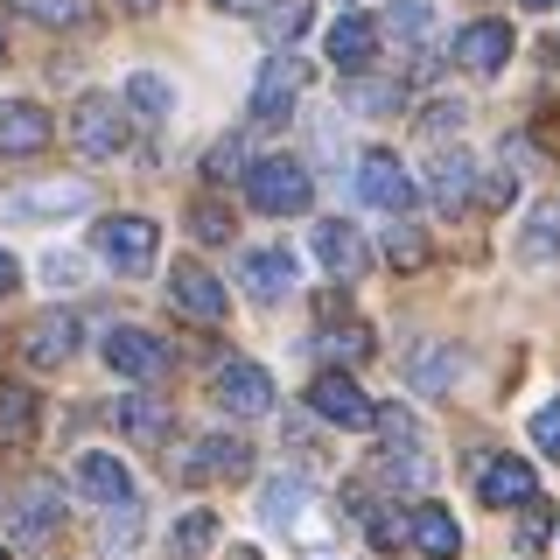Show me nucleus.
Masks as SVG:
<instances>
[{
  "label": "nucleus",
  "mask_w": 560,
  "mask_h": 560,
  "mask_svg": "<svg viewBox=\"0 0 560 560\" xmlns=\"http://www.w3.org/2000/svg\"><path fill=\"white\" fill-rule=\"evenodd\" d=\"M385 259H393L399 273H420L428 267V238H420L413 224H393V232H385Z\"/></svg>",
  "instance_id": "2f4dec72"
},
{
  "label": "nucleus",
  "mask_w": 560,
  "mask_h": 560,
  "mask_svg": "<svg viewBox=\"0 0 560 560\" xmlns=\"http://www.w3.org/2000/svg\"><path fill=\"white\" fill-rule=\"evenodd\" d=\"M323 49H329L337 70H364L378 57V22H372V14H343V22L323 35Z\"/></svg>",
  "instance_id": "4be33fe9"
},
{
  "label": "nucleus",
  "mask_w": 560,
  "mask_h": 560,
  "mask_svg": "<svg viewBox=\"0 0 560 560\" xmlns=\"http://www.w3.org/2000/svg\"><path fill=\"white\" fill-rule=\"evenodd\" d=\"M70 350H78V315H63V308L35 315L28 337H22V358L35 364V372H57V364H70Z\"/></svg>",
  "instance_id": "dca6fc26"
},
{
  "label": "nucleus",
  "mask_w": 560,
  "mask_h": 560,
  "mask_svg": "<svg viewBox=\"0 0 560 560\" xmlns=\"http://www.w3.org/2000/svg\"><path fill=\"white\" fill-rule=\"evenodd\" d=\"M70 210H92V183H35L8 197V218H70Z\"/></svg>",
  "instance_id": "6ab92c4d"
},
{
  "label": "nucleus",
  "mask_w": 560,
  "mask_h": 560,
  "mask_svg": "<svg viewBox=\"0 0 560 560\" xmlns=\"http://www.w3.org/2000/svg\"><path fill=\"white\" fill-rule=\"evenodd\" d=\"M455 63H463L469 78H498V70L512 63V28L504 22H469L455 35Z\"/></svg>",
  "instance_id": "2eb2a0df"
},
{
  "label": "nucleus",
  "mask_w": 560,
  "mask_h": 560,
  "mask_svg": "<svg viewBox=\"0 0 560 560\" xmlns=\"http://www.w3.org/2000/svg\"><path fill=\"white\" fill-rule=\"evenodd\" d=\"M477 498L490 504V512H525V504L539 498L533 463H518V455H490V463L477 469Z\"/></svg>",
  "instance_id": "9b49d317"
},
{
  "label": "nucleus",
  "mask_w": 560,
  "mask_h": 560,
  "mask_svg": "<svg viewBox=\"0 0 560 560\" xmlns=\"http://www.w3.org/2000/svg\"><path fill=\"white\" fill-rule=\"evenodd\" d=\"M245 168H253V162H245V140L238 133H224L218 148L203 154V175H210V183H232V175H245Z\"/></svg>",
  "instance_id": "f704fd0d"
},
{
  "label": "nucleus",
  "mask_w": 560,
  "mask_h": 560,
  "mask_svg": "<svg viewBox=\"0 0 560 560\" xmlns=\"http://www.w3.org/2000/svg\"><path fill=\"white\" fill-rule=\"evenodd\" d=\"M189 232H197L203 245H224V238H232V210H218V203H197V210H189Z\"/></svg>",
  "instance_id": "58836bf2"
},
{
  "label": "nucleus",
  "mask_w": 560,
  "mask_h": 560,
  "mask_svg": "<svg viewBox=\"0 0 560 560\" xmlns=\"http://www.w3.org/2000/svg\"><path fill=\"white\" fill-rule=\"evenodd\" d=\"M70 477H78V490H84L92 504H113V512H127V504H133V477H127V463H119V455H105V448H84Z\"/></svg>",
  "instance_id": "4468645a"
},
{
  "label": "nucleus",
  "mask_w": 560,
  "mask_h": 560,
  "mask_svg": "<svg viewBox=\"0 0 560 560\" xmlns=\"http://www.w3.org/2000/svg\"><path fill=\"white\" fill-rule=\"evenodd\" d=\"M232 560H259V553H253V547H232Z\"/></svg>",
  "instance_id": "09e8293b"
},
{
  "label": "nucleus",
  "mask_w": 560,
  "mask_h": 560,
  "mask_svg": "<svg viewBox=\"0 0 560 560\" xmlns=\"http://www.w3.org/2000/svg\"><path fill=\"white\" fill-rule=\"evenodd\" d=\"M413 553L455 560V553H463V525H455L442 504H420V512H413Z\"/></svg>",
  "instance_id": "b1692460"
},
{
  "label": "nucleus",
  "mask_w": 560,
  "mask_h": 560,
  "mask_svg": "<svg viewBox=\"0 0 560 560\" xmlns=\"http://www.w3.org/2000/svg\"><path fill=\"white\" fill-rule=\"evenodd\" d=\"M547 539H553V498H533L518 512V547L525 553H547Z\"/></svg>",
  "instance_id": "473e14b6"
},
{
  "label": "nucleus",
  "mask_w": 560,
  "mask_h": 560,
  "mask_svg": "<svg viewBox=\"0 0 560 560\" xmlns=\"http://www.w3.org/2000/svg\"><path fill=\"white\" fill-rule=\"evenodd\" d=\"M28 434H35V393L0 385V442H28Z\"/></svg>",
  "instance_id": "c85d7f7f"
},
{
  "label": "nucleus",
  "mask_w": 560,
  "mask_h": 560,
  "mask_svg": "<svg viewBox=\"0 0 560 560\" xmlns=\"http://www.w3.org/2000/svg\"><path fill=\"white\" fill-rule=\"evenodd\" d=\"M43 280H49V288H78V280H84V267H78L70 253H49V259H43Z\"/></svg>",
  "instance_id": "79ce46f5"
},
{
  "label": "nucleus",
  "mask_w": 560,
  "mask_h": 560,
  "mask_svg": "<svg viewBox=\"0 0 560 560\" xmlns=\"http://www.w3.org/2000/svg\"><path fill=\"white\" fill-rule=\"evenodd\" d=\"M238 280H245V294H253V302H288V294H294V259L280 253V245H267V253H245Z\"/></svg>",
  "instance_id": "412c9836"
},
{
  "label": "nucleus",
  "mask_w": 560,
  "mask_h": 560,
  "mask_svg": "<svg viewBox=\"0 0 560 560\" xmlns=\"http://www.w3.org/2000/svg\"><path fill=\"white\" fill-rule=\"evenodd\" d=\"M477 203H490V210H504V203H512V175H504V168H490L483 183H477Z\"/></svg>",
  "instance_id": "37998d69"
},
{
  "label": "nucleus",
  "mask_w": 560,
  "mask_h": 560,
  "mask_svg": "<svg viewBox=\"0 0 560 560\" xmlns=\"http://www.w3.org/2000/svg\"><path fill=\"white\" fill-rule=\"evenodd\" d=\"M49 140H57V119L43 105H28V98L0 105V154H43Z\"/></svg>",
  "instance_id": "f3484780"
},
{
  "label": "nucleus",
  "mask_w": 560,
  "mask_h": 560,
  "mask_svg": "<svg viewBox=\"0 0 560 560\" xmlns=\"http://www.w3.org/2000/svg\"><path fill=\"white\" fill-rule=\"evenodd\" d=\"M63 533V490L49 477H35L14 490V512H8V539L14 547H43V539Z\"/></svg>",
  "instance_id": "423d86ee"
},
{
  "label": "nucleus",
  "mask_w": 560,
  "mask_h": 560,
  "mask_svg": "<svg viewBox=\"0 0 560 560\" xmlns=\"http://www.w3.org/2000/svg\"><path fill=\"white\" fill-rule=\"evenodd\" d=\"M210 539H218V512H189L183 525H175V539H168V553L175 560H197Z\"/></svg>",
  "instance_id": "7c9ffc66"
},
{
  "label": "nucleus",
  "mask_w": 560,
  "mask_h": 560,
  "mask_svg": "<svg viewBox=\"0 0 560 560\" xmlns=\"http://www.w3.org/2000/svg\"><path fill=\"white\" fill-rule=\"evenodd\" d=\"M0 63H8V35H0Z\"/></svg>",
  "instance_id": "8fccbe9b"
},
{
  "label": "nucleus",
  "mask_w": 560,
  "mask_h": 560,
  "mask_svg": "<svg viewBox=\"0 0 560 560\" xmlns=\"http://www.w3.org/2000/svg\"><path fill=\"white\" fill-rule=\"evenodd\" d=\"M308 512H315V483L308 477H294V469L267 477V490H259V518H267L273 533H302L308 547H329V533H315Z\"/></svg>",
  "instance_id": "20e7f679"
},
{
  "label": "nucleus",
  "mask_w": 560,
  "mask_h": 560,
  "mask_svg": "<svg viewBox=\"0 0 560 560\" xmlns=\"http://www.w3.org/2000/svg\"><path fill=\"white\" fill-rule=\"evenodd\" d=\"M210 393H218V407H224V413H238V420H259V413H273V378H267V364H253V358H232V364H218Z\"/></svg>",
  "instance_id": "1a4fd4ad"
},
{
  "label": "nucleus",
  "mask_w": 560,
  "mask_h": 560,
  "mask_svg": "<svg viewBox=\"0 0 560 560\" xmlns=\"http://www.w3.org/2000/svg\"><path fill=\"white\" fill-rule=\"evenodd\" d=\"M105 364H113L119 378H140V385H154L168 372V343L154 337V329H133V323H119L113 337H105Z\"/></svg>",
  "instance_id": "9d476101"
},
{
  "label": "nucleus",
  "mask_w": 560,
  "mask_h": 560,
  "mask_svg": "<svg viewBox=\"0 0 560 560\" xmlns=\"http://www.w3.org/2000/svg\"><path fill=\"white\" fill-rule=\"evenodd\" d=\"M364 533H372V547H378V553H399V547H413V512L372 504V512H364Z\"/></svg>",
  "instance_id": "cd10ccee"
},
{
  "label": "nucleus",
  "mask_w": 560,
  "mask_h": 560,
  "mask_svg": "<svg viewBox=\"0 0 560 560\" xmlns=\"http://www.w3.org/2000/svg\"><path fill=\"white\" fill-rule=\"evenodd\" d=\"M0 560H8V547H0Z\"/></svg>",
  "instance_id": "3c124183"
},
{
  "label": "nucleus",
  "mask_w": 560,
  "mask_h": 560,
  "mask_svg": "<svg viewBox=\"0 0 560 560\" xmlns=\"http://www.w3.org/2000/svg\"><path fill=\"white\" fill-rule=\"evenodd\" d=\"M350 113H399V84H372V78H350Z\"/></svg>",
  "instance_id": "e433bc0d"
},
{
  "label": "nucleus",
  "mask_w": 560,
  "mask_h": 560,
  "mask_svg": "<svg viewBox=\"0 0 560 560\" xmlns=\"http://www.w3.org/2000/svg\"><path fill=\"white\" fill-rule=\"evenodd\" d=\"M245 469H253V448H245L238 434H203V442L183 455V477H189V483H210V477H245Z\"/></svg>",
  "instance_id": "a211bd4d"
},
{
  "label": "nucleus",
  "mask_w": 560,
  "mask_h": 560,
  "mask_svg": "<svg viewBox=\"0 0 560 560\" xmlns=\"http://www.w3.org/2000/svg\"><path fill=\"white\" fill-rule=\"evenodd\" d=\"M469 175H477V162H469L463 148H434L428 154V189L442 210H463L469 203Z\"/></svg>",
  "instance_id": "5701e85b"
},
{
  "label": "nucleus",
  "mask_w": 560,
  "mask_h": 560,
  "mask_svg": "<svg viewBox=\"0 0 560 560\" xmlns=\"http://www.w3.org/2000/svg\"><path fill=\"white\" fill-rule=\"evenodd\" d=\"M14 288H22V267H14V253L0 245V294H14Z\"/></svg>",
  "instance_id": "c03bdc74"
},
{
  "label": "nucleus",
  "mask_w": 560,
  "mask_h": 560,
  "mask_svg": "<svg viewBox=\"0 0 560 560\" xmlns=\"http://www.w3.org/2000/svg\"><path fill=\"white\" fill-rule=\"evenodd\" d=\"M70 148L84 154V162H113V154H127V105L113 92H84L70 105Z\"/></svg>",
  "instance_id": "f03ea898"
},
{
  "label": "nucleus",
  "mask_w": 560,
  "mask_h": 560,
  "mask_svg": "<svg viewBox=\"0 0 560 560\" xmlns=\"http://www.w3.org/2000/svg\"><path fill=\"white\" fill-rule=\"evenodd\" d=\"M8 8H22L28 22H43V28H78L84 22L78 0H8Z\"/></svg>",
  "instance_id": "c9c22d12"
},
{
  "label": "nucleus",
  "mask_w": 560,
  "mask_h": 560,
  "mask_svg": "<svg viewBox=\"0 0 560 560\" xmlns=\"http://www.w3.org/2000/svg\"><path fill=\"white\" fill-rule=\"evenodd\" d=\"M113 420L133 434L140 448H162L168 434H175V413H168V399H154V393H127V399L113 407Z\"/></svg>",
  "instance_id": "aec40b11"
},
{
  "label": "nucleus",
  "mask_w": 560,
  "mask_h": 560,
  "mask_svg": "<svg viewBox=\"0 0 560 560\" xmlns=\"http://www.w3.org/2000/svg\"><path fill=\"white\" fill-rule=\"evenodd\" d=\"M455 372H463V358H455L448 343H428V350H413V364H407V378H413V393H448Z\"/></svg>",
  "instance_id": "a878e982"
},
{
  "label": "nucleus",
  "mask_w": 560,
  "mask_h": 560,
  "mask_svg": "<svg viewBox=\"0 0 560 560\" xmlns=\"http://www.w3.org/2000/svg\"><path fill=\"white\" fill-rule=\"evenodd\" d=\"M308 245H315V259H323L329 280H358L364 267H372V245H364V232H358V224H343V218H323L308 232Z\"/></svg>",
  "instance_id": "f8f14e48"
},
{
  "label": "nucleus",
  "mask_w": 560,
  "mask_h": 560,
  "mask_svg": "<svg viewBox=\"0 0 560 560\" xmlns=\"http://www.w3.org/2000/svg\"><path fill=\"white\" fill-rule=\"evenodd\" d=\"M315 343H323L329 358H343V364L372 358V329H364V323H329V329H323V337H315Z\"/></svg>",
  "instance_id": "c756f323"
},
{
  "label": "nucleus",
  "mask_w": 560,
  "mask_h": 560,
  "mask_svg": "<svg viewBox=\"0 0 560 560\" xmlns=\"http://www.w3.org/2000/svg\"><path fill=\"white\" fill-rule=\"evenodd\" d=\"M308 197H315V183L294 154H259L245 168V203L267 210V218H294V210H308Z\"/></svg>",
  "instance_id": "f257e3e1"
},
{
  "label": "nucleus",
  "mask_w": 560,
  "mask_h": 560,
  "mask_svg": "<svg viewBox=\"0 0 560 560\" xmlns=\"http://www.w3.org/2000/svg\"><path fill=\"white\" fill-rule=\"evenodd\" d=\"M119 8H127V14H154V8H162V0H119Z\"/></svg>",
  "instance_id": "49530a36"
},
{
  "label": "nucleus",
  "mask_w": 560,
  "mask_h": 560,
  "mask_svg": "<svg viewBox=\"0 0 560 560\" xmlns=\"http://www.w3.org/2000/svg\"><path fill=\"white\" fill-rule=\"evenodd\" d=\"M533 442H539V448H547L553 463H560V399H547V407L533 413Z\"/></svg>",
  "instance_id": "ea45409f"
},
{
  "label": "nucleus",
  "mask_w": 560,
  "mask_h": 560,
  "mask_svg": "<svg viewBox=\"0 0 560 560\" xmlns=\"http://www.w3.org/2000/svg\"><path fill=\"white\" fill-rule=\"evenodd\" d=\"M553 253H560V203H533V218H525V232H518V259L539 267V259H553Z\"/></svg>",
  "instance_id": "393cba45"
},
{
  "label": "nucleus",
  "mask_w": 560,
  "mask_h": 560,
  "mask_svg": "<svg viewBox=\"0 0 560 560\" xmlns=\"http://www.w3.org/2000/svg\"><path fill=\"white\" fill-rule=\"evenodd\" d=\"M308 407L329 420V428H378V407L358 393V378H343V372H323L308 385Z\"/></svg>",
  "instance_id": "ddd939ff"
},
{
  "label": "nucleus",
  "mask_w": 560,
  "mask_h": 560,
  "mask_svg": "<svg viewBox=\"0 0 560 560\" xmlns=\"http://www.w3.org/2000/svg\"><path fill=\"white\" fill-rule=\"evenodd\" d=\"M308 92V63L302 57H267L259 63V84H253V119L259 127H288V113H294V98Z\"/></svg>",
  "instance_id": "39448f33"
},
{
  "label": "nucleus",
  "mask_w": 560,
  "mask_h": 560,
  "mask_svg": "<svg viewBox=\"0 0 560 560\" xmlns=\"http://www.w3.org/2000/svg\"><path fill=\"white\" fill-rule=\"evenodd\" d=\"M98 259L113 273H154V259H162V232H154V218H133V210H119V218H98Z\"/></svg>",
  "instance_id": "7ed1b4c3"
},
{
  "label": "nucleus",
  "mask_w": 560,
  "mask_h": 560,
  "mask_svg": "<svg viewBox=\"0 0 560 560\" xmlns=\"http://www.w3.org/2000/svg\"><path fill=\"white\" fill-rule=\"evenodd\" d=\"M420 127H428V140H434V133H455V127H463V105H455V98L428 105V113H420Z\"/></svg>",
  "instance_id": "a19ab883"
},
{
  "label": "nucleus",
  "mask_w": 560,
  "mask_h": 560,
  "mask_svg": "<svg viewBox=\"0 0 560 560\" xmlns=\"http://www.w3.org/2000/svg\"><path fill=\"white\" fill-rule=\"evenodd\" d=\"M525 8H539V14H547V8H560V0H525Z\"/></svg>",
  "instance_id": "de8ad7c7"
},
{
  "label": "nucleus",
  "mask_w": 560,
  "mask_h": 560,
  "mask_svg": "<svg viewBox=\"0 0 560 560\" xmlns=\"http://www.w3.org/2000/svg\"><path fill=\"white\" fill-rule=\"evenodd\" d=\"M127 105L140 119H168L175 113V84L154 78V70H133V78H127Z\"/></svg>",
  "instance_id": "bb28decb"
},
{
  "label": "nucleus",
  "mask_w": 560,
  "mask_h": 560,
  "mask_svg": "<svg viewBox=\"0 0 560 560\" xmlns=\"http://www.w3.org/2000/svg\"><path fill=\"white\" fill-rule=\"evenodd\" d=\"M168 302L189 315V323H224V308H232V294H224V280L203 267V259H175L168 267Z\"/></svg>",
  "instance_id": "6e6552de"
},
{
  "label": "nucleus",
  "mask_w": 560,
  "mask_h": 560,
  "mask_svg": "<svg viewBox=\"0 0 560 560\" xmlns=\"http://www.w3.org/2000/svg\"><path fill=\"white\" fill-rule=\"evenodd\" d=\"M393 28H399V35H407V43L420 49V43L434 35V14H428V0H393Z\"/></svg>",
  "instance_id": "4c0bfd02"
},
{
  "label": "nucleus",
  "mask_w": 560,
  "mask_h": 560,
  "mask_svg": "<svg viewBox=\"0 0 560 560\" xmlns=\"http://www.w3.org/2000/svg\"><path fill=\"white\" fill-rule=\"evenodd\" d=\"M358 197L372 203V210H385V218H407V210H413V175H407V162H399V154H385V148H364L358 154Z\"/></svg>",
  "instance_id": "0eeeda50"
},
{
  "label": "nucleus",
  "mask_w": 560,
  "mask_h": 560,
  "mask_svg": "<svg viewBox=\"0 0 560 560\" xmlns=\"http://www.w3.org/2000/svg\"><path fill=\"white\" fill-rule=\"evenodd\" d=\"M308 8L315 0H267V35L273 43H294V35L308 28Z\"/></svg>",
  "instance_id": "72a5a7b5"
},
{
  "label": "nucleus",
  "mask_w": 560,
  "mask_h": 560,
  "mask_svg": "<svg viewBox=\"0 0 560 560\" xmlns=\"http://www.w3.org/2000/svg\"><path fill=\"white\" fill-rule=\"evenodd\" d=\"M210 8H224V14H267V0H210Z\"/></svg>",
  "instance_id": "a18cd8bd"
}]
</instances>
